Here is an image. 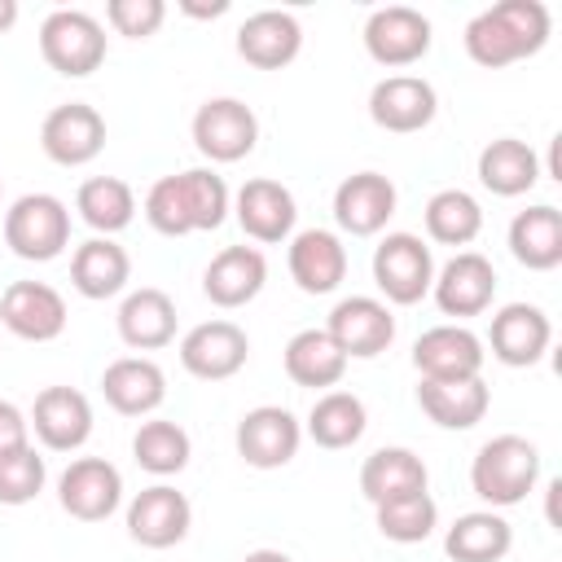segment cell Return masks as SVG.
Returning a JSON list of instances; mask_svg holds the SVG:
<instances>
[{
  "label": "cell",
  "instance_id": "cell-1",
  "mask_svg": "<svg viewBox=\"0 0 562 562\" xmlns=\"http://www.w3.org/2000/svg\"><path fill=\"white\" fill-rule=\"evenodd\" d=\"M549 9L540 0H501L465 22V53L483 70L514 66L522 57H536L549 44Z\"/></svg>",
  "mask_w": 562,
  "mask_h": 562
},
{
  "label": "cell",
  "instance_id": "cell-38",
  "mask_svg": "<svg viewBox=\"0 0 562 562\" xmlns=\"http://www.w3.org/2000/svg\"><path fill=\"white\" fill-rule=\"evenodd\" d=\"M180 193H184V211H189L193 233H215V228L228 220V211H233L228 184H224V176H215L211 167H189V171H180Z\"/></svg>",
  "mask_w": 562,
  "mask_h": 562
},
{
  "label": "cell",
  "instance_id": "cell-15",
  "mask_svg": "<svg viewBox=\"0 0 562 562\" xmlns=\"http://www.w3.org/2000/svg\"><path fill=\"white\" fill-rule=\"evenodd\" d=\"M189 527H193V505L171 483H154L136 492L127 505V536L140 549H171L189 536Z\"/></svg>",
  "mask_w": 562,
  "mask_h": 562
},
{
  "label": "cell",
  "instance_id": "cell-17",
  "mask_svg": "<svg viewBox=\"0 0 562 562\" xmlns=\"http://www.w3.org/2000/svg\"><path fill=\"white\" fill-rule=\"evenodd\" d=\"M0 329L22 342H53L66 329V299L48 281H13L0 294Z\"/></svg>",
  "mask_w": 562,
  "mask_h": 562
},
{
  "label": "cell",
  "instance_id": "cell-40",
  "mask_svg": "<svg viewBox=\"0 0 562 562\" xmlns=\"http://www.w3.org/2000/svg\"><path fill=\"white\" fill-rule=\"evenodd\" d=\"M44 479H48V465L31 443L18 452H4L0 457V505H31L44 492Z\"/></svg>",
  "mask_w": 562,
  "mask_h": 562
},
{
  "label": "cell",
  "instance_id": "cell-13",
  "mask_svg": "<svg viewBox=\"0 0 562 562\" xmlns=\"http://www.w3.org/2000/svg\"><path fill=\"white\" fill-rule=\"evenodd\" d=\"M40 149L57 167H83L105 149V119L88 101H66L44 114L40 123Z\"/></svg>",
  "mask_w": 562,
  "mask_h": 562
},
{
  "label": "cell",
  "instance_id": "cell-27",
  "mask_svg": "<svg viewBox=\"0 0 562 562\" xmlns=\"http://www.w3.org/2000/svg\"><path fill=\"white\" fill-rule=\"evenodd\" d=\"M127 277H132V259L114 237H88L70 255V285L92 303L123 294Z\"/></svg>",
  "mask_w": 562,
  "mask_h": 562
},
{
  "label": "cell",
  "instance_id": "cell-5",
  "mask_svg": "<svg viewBox=\"0 0 562 562\" xmlns=\"http://www.w3.org/2000/svg\"><path fill=\"white\" fill-rule=\"evenodd\" d=\"M373 281L386 299V307H413L430 294L435 281V255L417 233H386L373 246Z\"/></svg>",
  "mask_w": 562,
  "mask_h": 562
},
{
  "label": "cell",
  "instance_id": "cell-18",
  "mask_svg": "<svg viewBox=\"0 0 562 562\" xmlns=\"http://www.w3.org/2000/svg\"><path fill=\"white\" fill-rule=\"evenodd\" d=\"M31 430L48 452H75L92 435V404L75 386H44L31 404Z\"/></svg>",
  "mask_w": 562,
  "mask_h": 562
},
{
  "label": "cell",
  "instance_id": "cell-2",
  "mask_svg": "<svg viewBox=\"0 0 562 562\" xmlns=\"http://www.w3.org/2000/svg\"><path fill=\"white\" fill-rule=\"evenodd\" d=\"M536 479H540V448L522 435H496L470 461V487L487 509H509L527 501Z\"/></svg>",
  "mask_w": 562,
  "mask_h": 562
},
{
  "label": "cell",
  "instance_id": "cell-9",
  "mask_svg": "<svg viewBox=\"0 0 562 562\" xmlns=\"http://www.w3.org/2000/svg\"><path fill=\"white\" fill-rule=\"evenodd\" d=\"M483 338L465 325H430L413 342V369L422 382H461V378H483Z\"/></svg>",
  "mask_w": 562,
  "mask_h": 562
},
{
  "label": "cell",
  "instance_id": "cell-37",
  "mask_svg": "<svg viewBox=\"0 0 562 562\" xmlns=\"http://www.w3.org/2000/svg\"><path fill=\"white\" fill-rule=\"evenodd\" d=\"M132 457L140 470L167 479V474H180L193 457V443H189V430L180 422H167V417H149L140 422V430L132 435Z\"/></svg>",
  "mask_w": 562,
  "mask_h": 562
},
{
  "label": "cell",
  "instance_id": "cell-3",
  "mask_svg": "<svg viewBox=\"0 0 562 562\" xmlns=\"http://www.w3.org/2000/svg\"><path fill=\"white\" fill-rule=\"evenodd\" d=\"M4 246L26 263H48L70 246V211L53 193H22L4 211Z\"/></svg>",
  "mask_w": 562,
  "mask_h": 562
},
{
  "label": "cell",
  "instance_id": "cell-20",
  "mask_svg": "<svg viewBox=\"0 0 562 562\" xmlns=\"http://www.w3.org/2000/svg\"><path fill=\"white\" fill-rule=\"evenodd\" d=\"M395 184L382 171H356L334 189V220L351 237H373L395 215Z\"/></svg>",
  "mask_w": 562,
  "mask_h": 562
},
{
  "label": "cell",
  "instance_id": "cell-21",
  "mask_svg": "<svg viewBox=\"0 0 562 562\" xmlns=\"http://www.w3.org/2000/svg\"><path fill=\"white\" fill-rule=\"evenodd\" d=\"M487 342H492V356H496L501 364L527 369V364H536V360L549 351L553 325H549L544 307H536V303H505V307L492 316Z\"/></svg>",
  "mask_w": 562,
  "mask_h": 562
},
{
  "label": "cell",
  "instance_id": "cell-46",
  "mask_svg": "<svg viewBox=\"0 0 562 562\" xmlns=\"http://www.w3.org/2000/svg\"><path fill=\"white\" fill-rule=\"evenodd\" d=\"M18 22V0H0V35Z\"/></svg>",
  "mask_w": 562,
  "mask_h": 562
},
{
  "label": "cell",
  "instance_id": "cell-30",
  "mask_svg": "<svg viewBox=\"0 0 562 562\" xmlns=\"http://www.w3.org/2000/svg\"><path fill=\"white\" fill-rule=\"evenodd\" d=\"M492 391L483 378H461V382H422L417 386V408L443 426V430H470L487 417Z\"/></svg>",
  "mask_w": 562,
  "mask_h": 562
},
{
  "label": "cell",
  "instance_id": "cell-19",
  "mask_svg": "<svg viewBox=\"0 0 562 562\" xmlns=\"http://www.w3.org/2000/svg\"><path fill=\"white\" fill-rule=\"evenodd\" d=\"M233 215L241 224L246 237L263 241V246H277L294 233V220H299V206H294V193L281 184V180H268V176H255L237 189L233 198Z\"/></svg>",
  "mask_w": 562,
  "mask_h": 562
},
{
  "label": "cell",
  "instance_id": "cell-8",
  "mask_svg": "<svg viewBox=\"0 0 562 562\" xmlns=\"http://www.w3.org/2000/svg\"><path fill=\"white\" fill-rule=\"evenodd\" d=\"M364 53L378 66H413L430 53V18L408 4H382L364 18Z\"/></svg>",
  "mask_w": 562,
  "mask_h": 562
},
{
  "label": "cell",
  "instance_id": "cell-39",
  "mask_svg": "<svg viewBox=\"0 0 562 562\" xmlns=\"http://www.w3.org/2000/svg\"><path fill=\"white\" fill-rule=\"evenodd\" d=\"M373 509H378V531L395 544H422L439 527V505L430 492H413V496H400Z\"/></svg>",
  "mask_w": 562,
  "mask_h": 562
},
{
  "label": "cell",
  "instance_id": "cell-4",
  "mask_svg": "<svg viewBox=\"0 0 562 562\" xmlns=\"http://www.w3.org/2000/svg\"><path fill=\"white\" fill-rule=\"evenodd\" d=\"M40 57L66 79H83L105 61V26L83 9H53L40 22Z\"/></svg>",
  "mask_w": 562,
  "mask_h": 562
},
{
  "label": "cell",
  "instance_id": "cell-44",
  "mask_svg": "<svg viewBox=\"0 0 562 562\" xmlns=\"http://www.w3.org/2000/svg\"><path fill=\"white\" fill-rule=\"evenodd\" d=\"M189 18H220V13H228V0H211V4H193V0H184L180 4Z\"/></svg>",
  "mask_w": 562,
  "mask_h": 562
},
{
  "label": "cell",
  "instance_id": "cell-12",
  "mask_svg": "<svg viewBox=\"0 0 562 562\" xmlns=\"http://www.w3.org/2000/svg\"><path fill=\"white\" fill-rule=\"evenodd\" d=\"M430 294H435V307L443 316H483L496 299V268L487 255L479 250H457L430 281Z\"/></svg>",
  "mask_w": 562,
  "mask_h": 562
},
{
  "label": "cell",
  "instance_id": "cell-34",
  "mask_svg": "<svg viewBox=\"0 0 562 562\" xmlns=\"http://www.w3.org/2000/svg\"><path fill=\"white\" fill-rule=\"evenodd\" d=\"M75 211H79V220H83L97 237H114V233H123V228L132 224V215H136V193H132V184L119 180V176H92V180L79 184Z\"/></svg>",
  "mask_w": 562,
  "mask_h": 562
},
{
  "label": "cell",
  "instance_id": "cell-41",
  "mask_svg": "<svg viewBox=\"0 0 562 562\" xmlns=\"http://www.w3.org/2000/svg\"><path fill=\"white\" fill-rule=\"evenodd\" d=\"M145 220L162 237H189L193 233L189 211H184V193H180V176H162V180L149 184V193H145Z\"/></svg>",
  "mask_w": 562,
  "mask_h": 562
},
{
  "label": "cell",
  "instance_id": "cell-32",
  "mask_svg": "<svg viewBox=\"0 0 562 562\" xmlns=\"http://www.w3.org/2000/svg\"><path fill=\"white\" fill-rule=\"evenodd\" d=\"M281 364H285V378H290L294 386H312V391L338 386L342 373H347V356L338 351V342H334L325 329H299V334L285 342Z\"/></svg>",
  "mask_w": 562,
  "mask_h": 562
},
{
  "label": "cell",
  "instance_id": "cell-14",
  "mask_svg": "<svg viewBox=\"0 0 562 562\" xmlns=\"http://www.w3.org/2000/svg\"><path fill=\"white\" fill-rule=\"evenodd\" d=\"M246 356H250V338L233 321H202L180 338V364L202 382H224L241 373Z\"/></svg>",
  "mask_w": 562,
  "mask_h": 562
},
{
  "label": "cell",
  "instance_id": "cell-33",
  "mask_svg": "<svg viewBox=\"0 0 562 562\" xmlns=\"http://www.w3.org/2000/svg\"><path fill=\"white\" fill-rule=\"evenodd\" d=\"M509 549H514V527L496 509H470L443 536V553L452 562H501Z\"/></svg>",
  "mask_w": 562,
  "mask_h": 562
},
{
  "label": "cell",
  "instance_id": "cell-11",
  "mask_svg": "<svg viewBox=\"0 0 562 562\" xmlns=\"http://www.w3.org/2000/svg\"><path fill=\"white\" fill-rule=\"evenodd\" d=\"M57 501L79 522H105L123 505V474L105 457H75L57 479Z\"/></svg>",
  "mask_w": 562,
  "mask_h": 562
},
{
  "label": "cell",
  "instance_id": "cell-31",
  "mask_svg": "<svg viewBox=\"0 0 562 562\" xmlns=\"http://www.w3.org/2000/svg\"><path fill=\"white\" fill-rule=\"evenodd\" d=\"M426 461L413 448H378L360 465V492L369 505H386L413 492H426Z\"/></svg>",
  "mask_w": 562,
  "mask_h": 562
},
{
  "label": "cell",
  "instance_id": "cell-7",
  "mask_svg": "<svg viewBox=\"0 0 562 562\" xmlns=\"http://www.w3.org/2000/svg\"><path fill=\"white\" fill-rule=\"evenodd\" d=\"M237 457L255 470H281L299 457L303 443V422L281 408V404H259L250 413H241L237 422Z\"/></svg>",
  "mask_w": 562,
  "mask_h": 562
},
{
  "label": "cell",
  "instance_id": "cell-22",
  "mask_svg": "<svg viewBox=\"0 0 562 562\" xmlns=\"http://www.w3.org/2000/svg\"><path fill=\"white\" fill-rule=\"evenodd\" d=\"M303 48V26L285 9H259L237 26V57L250 61L255 70H281L299 57Z\"/></svg>",
  "mask_w": 562,
  "mask_h": 562
},
{
  "label": "cell",
  "instance_id": "cell-26",
  "mask_svg": "<svg viewBox=\"0 0 562 562\" xmlns=\"http://www.w3.org/2000/svg\"><path fill=\"white\" fill-rule=\"evenodd\" d=\"M119 338L132 351H158L176 338V303L158 285H140L119 303Z\"/></svg>",
  "mask_w": 562,
  "mask_h": 562
},
{
  "label": "cell",
  "instance_id": "cell-29",
  "mask_svg": "<svg viewBox=\"0 0 562 562\" xmlns=\"http://www.w3.org/2000/svg\"><path fill=\"white\" fill-rule=\"evenodd\" d=\"M505 241H509V255H514L522 268H531V272L558 268V263H562V211L549 206V202L518 211V215L509 220Z\"/></svg>",
  "mask_w": 562,
  "mask_h": 562
},
{
  "label": "cell",
  "instance_id": "cell-10",
  "mask_svg": "<svg viewBox=\"0 0 562 562\" xmlns=\"http://www.w3.org/2000/svg\"><path fill=\"white\" fill-rule=\"evenodd\" d=\"M325 334L338 342V351L347 360H373L395 342V316L382 299L351 294V299L334 303V312L325 321Z\"/></svg>",
  "mask_w": 562,
  "mask_h": 562
},
{
  "label": "cell",
  "instance_id": "cell-36",
  "mask_svg": "<svg viewBox=\"0 0 562 562\" xmlns=\"http://www.w3.org/2000/svg\"><path fill=\"white\" fill-rule=\"evenodd\" d=\"M422 220H426V237L439 241V246H470L483 233V206L465 189H439V193H430Z\"/></svg>",
  "mask_w": 562,
  "mask_h": 562
},
{
  "label": "cell",
  "instance_id": "cell-16",
  "mask_svg": "<svg viewBox=\"0 0 562 562\" xmlns=\"http://www.w3.org/2000/svg\"><path fill=\"white\" fill-rule=\"evenodd\" d=\"M435 114H439V97L422 75H386L369 92V119L382 132L408 136V132L430 127Z\"/></svg>",
  "mask_w": 562,
  "mask_h": 562
},
{
  "label": "cell",
  "instance_id": "cell-6",
  "mask_svg": "<svg viewBox=\"0 0 562 562\" xmlns=\"http://www.w3.org/2000/svg\"><path fill=\"white\" fill-rule=\"evenodd\" d=\"M259 140V119L237 97H211L193 114V145L211 162H241Z\"/></svg>",
  "mask_w": 562,
  "mask_h": 562
},
{
  "label": "cell",
  "instance_id": "cell-24",
  "mask_svg": "<svg viewBox=\"0 0 562 562\" xmlns=\"http://www.w3.org/2000/svg\"><path fill=\"white\" fill-rule=\"evenodd\" d=\"M101 395L123 417H149L167 400V373L149 356H119L101 373Z\"/></svg>",
  "mask_w": 562,
  "mask_h": 562
},
{
  "label": "cell",
  "instance_id": "cell-25",
  "mask_svg": "<svg viewBox=\"0 0 562 562\" xmlns=\"http://www.w3.org/2000/svg\"><path fill=\"white\" fill-rule=\"evenodd\" d=\"M263 281H268V259H263V250H255V246H224V250L206 263V272H202V294H206L215 307L233 312V307H246V303L263 290Z\"/></svg>",
  "mask_w": 562,
  "mask_h": 562
},
{
  "label": "cell",
  "instance_id": "cell-35",
  "mask_svg": "<svg viewBox=\"0 0 562 562\" xmlns=\"http://www.w3.org/2000/svg\"><path fill=\"white\" fill-rule=\"evenodd\" d=\"M364 426H369V413H364V400L360 395H351V391H325V395H316L303 430H307V439L316 448L338 452V448H351L364 435Z\"/></svg>",
  "mask_w": 562,
  "mask_h": 562
},
{
  "label": "cell",
  "instance_id": "cell-23",
  "mask_svg": "<svg viewBox=\"0 0 562 562\" xmlns=\"http://www.w3.org/2000/svg\"><path fill=\"white\" fill-rule=\"evenodd\" d=\"M290 277L303 294H334L347 277V246L329 228H303L290 237Z\"/></svg>",
  "mask_w": 562,
  "mask_h": 562
},
{
  "label": "cell",
  "instance_id": "cell-28",
  "mask_svg": "<svg viewBox=\"0 0 562 562\" xmlns=\"http://www.w3.org/2000/svg\"><path fill=\"white\" fill-rule=\"evenodd\" d=\"M540 180V158L518 136H496L479 149V184L496 198H522Z\"/></svg>",
  "mask_w": 562,
  "mask_h": 562
},
{
  "label": "cell",
  "instance_id": "cell-45",
  "mask_svg": "<svg viewBox=\"0 0 562 562\" xmlns=\"http://www.w3.org/2000/svg\"><path fill=\"white\" fill-rule=\"evenodd\" d=\"M241 562H294L290 553H281V549H250Z\"/></svg>",
  "mask_w": 562,
  "mask_h": 562
},
{
  "label": "cell",
  "instance_id": "cell-42",
  "mask_svg": "<svg viewBox=\"0 0 562 562\" xmlns=\"http://www.w3.org/2000/svg\"><path fill=\"white\" fill-rule=\"evenodd\" d=\"M167 18V4L162 0H110L105 4V22L127 35V40H149Z\"/></svg>",
  "mask_w": 562,
  "mask_h": 562
},
{
  "label": "cell",
  "instance_id": "cell-47",
  "mask_svg": "<svg viewBox=\"0 0 562 562\" xmlns=\"http://www.w3.org/2000/svg\"><path fill=\"white\" fill-rule=\"evenodd\" d=\"M0 193H4V184H0Z\"/></svg>",
  "mask_w": 562,
  "mask_h": 562
},
{
  "label": "cell",
  "instance_id": "cell-43",
  "mask_svg": "<svg viewBox=\"0 0 562 562\" xmlns=\"http://www.w3.org/2000/svg\"><path fill=\"white\" fill-rule=\"evenodd\" d=\"M26 443H31V422H26V413H22L18 404L0 400V457H4V452H18V448H26Z\"/></svg>",
  "mask_w": 562,
  "mask_h": 562
}]
</instances>
